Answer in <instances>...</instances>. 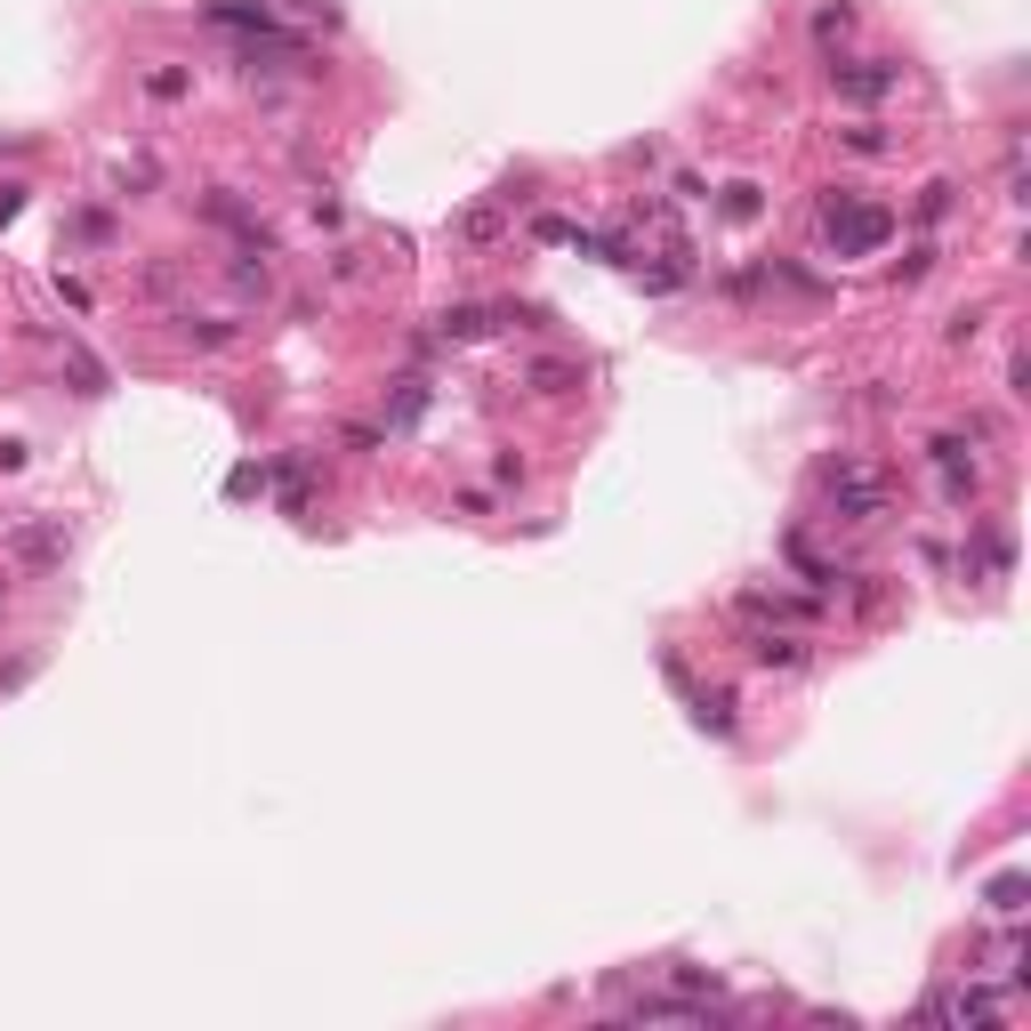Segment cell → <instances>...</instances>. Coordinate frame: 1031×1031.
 <instances>
[{
	"mask_svg": "<svg viewBox=\"0 0 1031 1031\" xmlns=\"http://www.w3.org/2000/svg\"><path fill=\"white\" fill-rule=\"evenodd\" d=\"M9 548L25 556V565H40V572H49L57 556H65V532H57V524H16V532H9Z\"/></svg>",
	"mask_w": 1031,
	"mask_h": 1031,
	"instance_id": "277c9868",
	"label": "cell"
},
{
	"mask_svg": "<svg viewBox=\"0 0 1031 1031\" xmlns=\"http://www.w3.org/2000/svg\"><path fill=\"white\" fill-rule=\"evenodd\" d=\"M524 379L541 387V396H572V387H581V363H532Z\"/></svg>",
	"mask_w": 1031,
	"mask_h": 1031,
	"instance_id": "8992f818",
	"label": "cell"
},
{
	"mask_svg": "<svg viewBox=\"0 0 1031 1031\" xmlns=\"http://www.w3.org/2000/svg\"><path fill=\"white\" fill-rule=\"evenodd\" d=\"M822 234H830L838 258H854V251H878V242L895 234V218H886V210H862V202L838 194V202H822Z\"/></svg>",
	"mask_w": 1031,
	"mask_h": 1031,
	"instance_id": "7a4b0ae2",
	"label": "cell"
},
{
	"mask_svg": "<svg viewBox=\"0 0 1031 1031\" xmlns=\"http://www.w3.org/2000/svg\"><path fill=\"white\" fill-rule=\"evenodd\" d=\"M16 194H25V185H0V226L16 218Z\"/></svg>",
	"mask_w": 1031,
	"mask_h": 1031,
	"instance_id": "8fae6325",
	"label": "cell"
},
{
	"mask_svg": "<svg viewBox=\"0 0 1031 1031\" xmlns=\"http://www.w3.org/2000/svg\"><path fill=\"white\" fill-rule=\"evenodd\" d=\"M693 717L709 733H733V693H693Z\"/></svg>",
	"mask_w": 1031,
	"mask_h": 1031,
	"instance_id": "52a82bcc",
	"label": "cell"
},
{
	"mask_svg": "<svg viewBox=\"0 0 1031 1031\" xmlns=\"http://www.w3.org/2000/svg\"><path fill=\"white\" fill-rule=\"evenodd\" d=\"M750 662H757V669H806V645H798V636H781V629H757V636H750Z\"/></svg>",
	"mask_w": 1031,
	"mask_h": 1031,
	"instance_id": "5b68a950",
	"label": "cell"
},
{
	"mask_svg": "<svg viewBox=\"0 0 1031 1031\" xmlns=\"http://www.w3.org/2000/svg\"><path fill=\"white\" fill-rule=\"evenodd\" d=\"M830 81H838L847 97H862V106H871V97H886V89L902 81V65H895V57H862V65H830Z\"/></svg>",
	"mask_w": 1031,
	"mask_h": 1031,
	"instance_id": "3957f363",
	"label": "cell"
},
{
	"mask_svg": "<svg viewBox=\"0 0 1031 1031\" xmlns=\"http://www.w3.org/2000/svg\"><path fill=\"white\" fill-rule=\"evenodd\" d=\"M234 291L242 299H266V266H234Z\"/></svg>",
	"mask_w": 1031,
	"mask_h": 1031,
	"instance_id": "30bf717a",
	"label": "cell"
},
{
	"mask_svg": "<svg viewBox=\"0 0 1031 1031\" xmlns=\"http://www.w3.org/2000/svg\"><path fill=\"white\" fill-rule=\"evenodd\" d=\"M822 500L838 508V524H886L895 516V484L862 460H830L822 468Z\"/></svg>",
	"mask_w": 1031,
	"mask_h": 1031,
	"instance_id": "6da1fadb",
	"label": "cell"
},
{
	"mask_svg": "<svg viewBox=\"0 0 1031 1031\" xmlns=\"http://www.w3.org/2000/svg\"><path fill=\"white\" fill-rule=\"evenodd\" d=\"M847 25H854L847 0H838V9H814V40H847Z\"/></svg>",
	"mask_w": 1031,
	"mask_h": 1031,
	"instance_id": "ba28073f",
	"label": "cell"
},
{
	"mask_svg": "<svg viewBox=\"0 0 1031 1031\" xmlns=\"http://www.w3.org/2000/svg\"><path fill=\"white\" fill-rule=\"evenodd\" d=\"M460 234H468V242H492V234H500V218H492V210H468Z\"/></svg>",
	"mask_w": 1031,
	"mask_h": 1031,
	"instance_id": "9c48e42d",
	"label": "cell"
}]
</instances>
